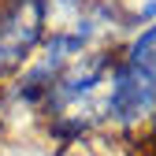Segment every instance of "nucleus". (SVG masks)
Here are the masks:
<instances>
[{
    "label": "nucleus",
    "instance_id": "f257e3e1",
    "mask_svg": "<svg viewBox=\"0 0 156 156\" xmlns=\"http://www.w3.org/2000/svg\"><path fill=\"white\" fill-rule=\"evenodd\" d=\"M41 41V0H0V71H15Z\"/></svg>",
    "mask_w": 156,
    "mask_h": 156
},
{
    "label": "nucleus",
    "instance_id": "20e7f679",
    "mask_svg": "<svg viewBox=\"0 0 156 156\" xmlns=\"http://www.w3.org/2000/svg\"><path fill=\"white\" fill-rule=\"evenodd\" d=\"M56 4H63V8H74V4H78V0H56Z\"/></svg>",
    "mask_w": 156,
    "mask_h": 156
},
{
    "label": "nucleus",
    "instance_id": "f03ea898",
    "mask_svg": "<svg viewBox=\"0 0 156 156\" xmlns=\"http://www.w3.org/2000/svg\"><path fill=\"white\" fill-rule=\"evenodd\" d=\"M104 112L115 123H141L145 115H152L156 112V74L119 63L112 74V93H108Z\"/></svg>",
    "mask_w": 156,
    "mask_h": 156
},
{
    "label": "nucleus",
    "instance_id": "7ed1b4c3",
    "mask_svg": "<svg viewBox=\"0 0 156 156\" xmlns=\"http://www.w3.org/2000/svg\"><path fill=\"white\" fill-rule=\"evenodd\" d=\"M123 63L141 67V71H152V74H156V23L145 26V30L130 41V48H126V56H123Z\"/></svg>",
    "mask_w": 156,
    "mask_h": 156
}]
</instances>
